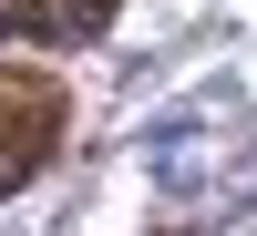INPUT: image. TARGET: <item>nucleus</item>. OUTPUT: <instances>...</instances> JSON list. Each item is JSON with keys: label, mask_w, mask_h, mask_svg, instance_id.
Returning a JSON list of instances; mask_svg holds the SVG:
<instances>
[{"label": "nucleus", "mask_w": 257, "mask_h": 236, "mask_svg": "<svg viewBox=\"0 0 257 236\" xmlns=\"http://www.w3.org/2000/svg\"><path fill=\"white\" fill-rule=\"evenodd\" d=\"M62 113H72V103H62L52 72H11V62H0V195L31 185L41 164L62 154Z\"/></svg>", "instance_id": "f257e3e1"}, {"label": "nucleus", "mask_w": 257, "mask_h": 236, "mask_svg": "<svg viewBox=\"0 0 257 236\" xmlns=\"http://www.w3.org/2000/svg\"><path fill=\"white\" fill-rule=\"evenodd\" d=\"M52 0H0V41H52Z\"/></svg>", "instance_id": "f03ea898"}, {"label": "nucleus", "mask_w": 257, "mask_h": 236, "mask_svg": "<svg viewBox=\"0 0 257 236\" xmlns=\"http://www.w3.org/2000/svg\"><path fill=\"white\" fill-rule=\"evenodd\" d=\"M93 21H113V0H72V31H93Z\"/></svg>", "instance_id": "7ed1b4c3"}]
</instances>
